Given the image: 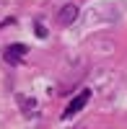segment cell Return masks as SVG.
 <instances>
[{"label":"cell","instance_id":"obj_1","mask_svg":"<svg viewBox=\"0 0 127 129\" xmlns=\"http://www.w3.org/2000/svg\"><path fill=\"white\" fill-rule=\"evenodd\" d=\"M26 52H29L26 44H10V47L3 49V59H5L8 64H18L21 59L26 57Z\"/></svg>","mask_w":127,"mask_h":129},{"label":"cell","instance_id":"obj_2","mask_svg":"<svg viewBox=\"0 0 127 129\" xmlns=\"http://www.w3.org/2000/svg\"><path fill=\"white\" fill-rule=\"evenodd\" d=\"M88 98H91V90H80V93L75 95V98H73V101L68 103V109H65V114H62V116H65V119L75 116V114H78V111L83 109V106L88 103Z\"/></svg>","mask_w":127,"mask_h":129},{"label":"cell","instance_id":"obj_3","mask_svg":"<svg viewBox=\"0 0 127 129\" xmlns=\"http://www.w3.org/2000/svg\"><path fill=\"white\" fill-rule=\"evenodd\" d=\"M75 18H78V5H75V3L62 5V8H60V13H57L60 26H70V23H75Z\"/></svg>","mask_w":127,"mask_h":129},{"label":"cell","instance_id":"obj_4","mask_svg":"<svg viewBox=\"0 0 127 129\" xmlns=\"http://www.w3.org/2000/svg\"><path fill=\"white\" fill-rule=\"evenodd\" d=\"M36 34H39V36H47V28L41 26V23H36Z\"/></svg>","mask_w":127,"mask_h":129}]
</instances>
